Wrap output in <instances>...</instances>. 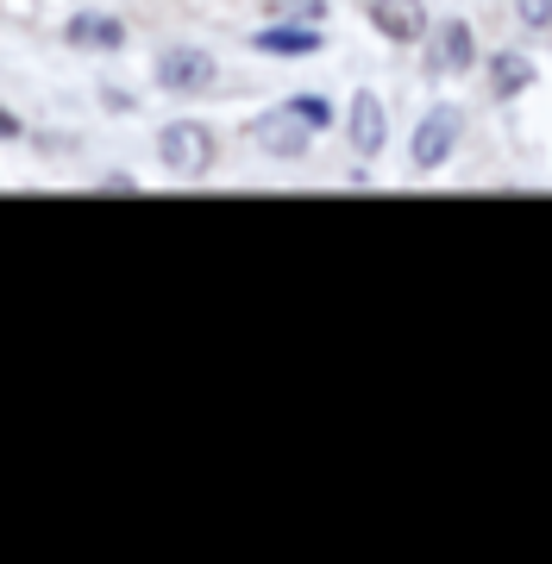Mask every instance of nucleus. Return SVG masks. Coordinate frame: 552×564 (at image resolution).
Returning <instances> with one entry per match:
<instances>
[{
  "instance_id": "f257e3e1",
  "label": "nucleus",
  "mask_w": 552,
  "mask_h": 564,
  "mask_svg": "<svg viewBox=\"0 0 552 564\" xmlns=\"http://www.w3.org/2000/svg\"><path fill=\"white\" fill-rule=\"evenodd\" d=\"M158 163H164L170 176H202L207 163H214V132L202 120H170L158 132Z\"/></svg>"
},
{
  "instance_id": "f03ea898",
  "label": "nucleus",
  "mask_w": 552,
  "mask_h": 564,
  "mask_svg": "<svg viewBox=\"0 0 552 564\" xmlns=\"http://www.w3.org/2000/svg\"><path fill=\"white\" fill-rule=\"evenodd\" d=\"M251 139L264 158H307V144H314V126L295 113V107H270L251 120Z\"/></svg>"
},
{
  "instance_id": "7ed1b4c3",
  "label": "nucleus",
  "mask_w": 552,
  "mask_h": 564,
  "mask_svg": "<svg viewBox=\"0 0 552 564\" xmlns=\"http://www.w3.org/2000/svg\"><path fill=\"white\" fill-rule=\"evenodd\" d=\"M458 132H465V113H458V107H433L427 120L414 126V144H409L414 170H440V163L458 151Z\"/></svg>"
},
{
  "instance_id": "20e7f679",
  "label": "nucleus",
  "mask_w": 552,
  "mask_h": 564,
  "mask_svg": "<svg viewBox=\"0 0 552 564\" xmlns=\"http://www.w3.org/2000/svg\"><path fill=\"white\" fill-rule=\"evenodd\" d=\"M207 82H214V57H207L202 44H170V51H158V88L164 95H202Z\"/></svg>"
},
{
  "instance_id": "39448f33",
  "label": "nucleus",
  "mask_w": 552,
  "mask_h": 564,
  "mask_svg": "<svg viewBox=\"0 0 552 564\" xmlns=\"http://www.w3.org/2000/svg\"><path fill=\"white\" fill-rule=\"evenodd\" d=\"M346 132H351V151L358 158H377L389 144V113H383V95H370V88H358L346 107Z\"/></svg>"
},
{
  "instance_id": "423d86ee",
  "label": "nucleus",
  "mask_w": 552,
  "mask_h": 564,
  "mask_svg": "<svg viewBox=\"0 0 552 564\" xmlns=\"http://www.w3.org/2000/svg\"><path fill=\"white\" fill-rule=\"evenodd\" d=\"M370 25L389 44H421L427 39V7L421 0H370Z\"/></svg>"
},
{
  "instance_id": "0eeeda50",
  "label": "nucleus",
  "mask_w": 552,
  "mask_h": 564,
  "mask_svg": "<svg viewBox=\"0 0 552 564\" xmlns=\"http://www.w3.org/2000/svg\"><path fill=\"white\" fill-rule=\"evenodd\" d=\"M321 25H307V20H289V25H264L258 39H251V51H264V57H314L321 51Z\"/></svg>"
},
{
  "instance_id": "6e6552de",
  "label": "nucleus",
  "mask_w": 552,
  "mask_h": 564,
  "mask_svg": "<svg viewBox=\"0 0 552 564\" xmlns=\"http://www.w3.org/2000/svg\"><path fill=\"white\" fill-rule=\"evenodd\" d=\"M63 39L76 44V51H120L126 25L113 20V13H76V20L63 25Z\"/></svg>"
},
{
  "instance_id": "1a4fd4ad",
  "label": "nucleus",
  "mask_w": 552,
  "mask_h": 564,
  "mask_svg": "<svg viewBox=\"0 0 552 564\" xmlns=\"http://www.w3.org/2000/svg\"><path fill=\"white\" fill-rule=\"evenodd\" d=\"M477 63V39H470V25L465 20H452V25H440V69H470Z\"/></svg>"
},
{
  "instance_id": "9d476101",
  "label": "nucleus",
  "mask_w": 552,
  "mask_h": 564,
  "mask_svg": "<svg viewBox=\"0 0 552 564\" xmlns=\"http://www.w3.org/2000/svg\"><path fill=\"white\" fill-rule=\"evenodd\" d=\"M490 76H496V88H502V95H521V88L533 82V63L521 57V51H496V57H490Z\"/></svg>"
},
{
  "instance_id": "9b49d317",
  "label": "nucleus",
  "mask_w": 552,
  "mask_h": 564,
  "mask_svg": "<svg viewBox=\"0 0 552 564\" xmlns=\"http://www.w3.org/2000/svg\"><path fill=\"white\" fill-rule=\"evenodd\" d=\"M515 13H521L528 32H546V25H552V0H515Z\"/></svg>"
},
{
  "instance_id": "f8f14e48",
  "label": "nucleus",
  "mask_w": 552,
  "mask_h": 564,
  "mask_svg": "<svg viewBox=\"0 0 552 564\" xmlns=\"http://www.w3.org/2000/svg\"><path fill=\"white\" fill-rule=\"evenodd\" d=\"M277 13H289V20H307V25H321L327 0H277Z\"/></svg>"
},
{
  "instance_id": "ddd939ff",
  "label": "nucleus",
  "mask_w": 552,
  "mask_h": 564,
  "mask_svg": "<svg viewBox=\"0 0 552 564\" xmlns=\"http://www.w3.org/2000/svg\"><path fill=\"white\" fill-rule=\"evenodd\" d=\"M289 107H295L307 126H327V101H289Z\"/></svg>"
},
{
  "instance_id": "4468645a",
  "label": "nucleus",
  "mask_w": 552,
  "mask_h": 564,
  "mask_svg": "<svg viewBox=\"0 0 552 564\" xmlns=\"http://www.w3.org/2000/svg\"><path fill=\"white\" fill-rule=\"evenodd\" d=\"M13 132H20V120H13V113L0 107V139H13Z\"/></svg>"
}]
</instances>
